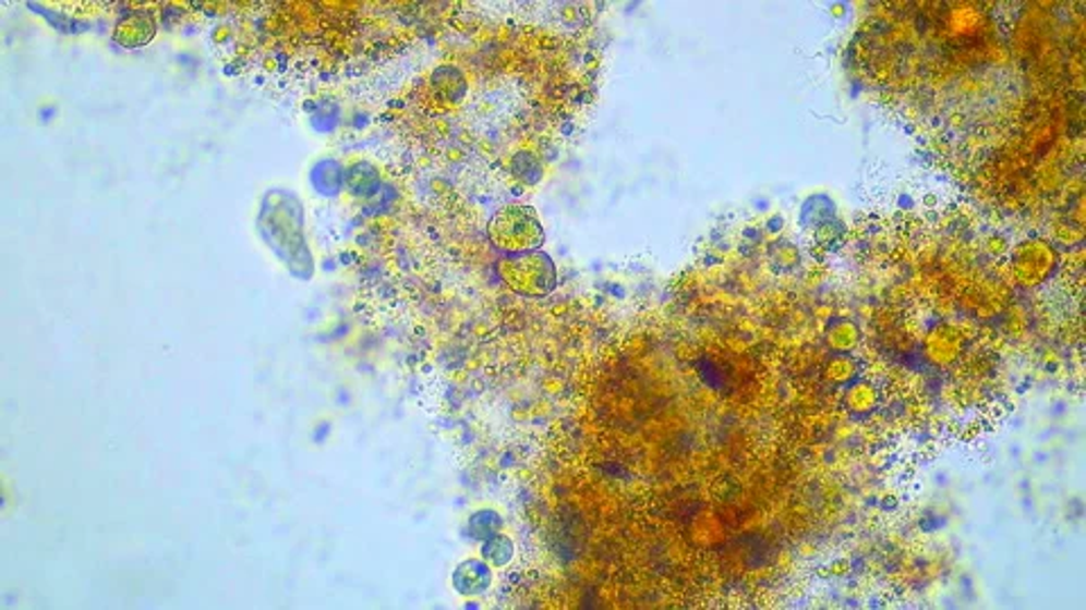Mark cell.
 Here are the masks:
<instances>
[{
  "label": "cell",
  "mask_w": 1086,
  "mask_h": 610,
  "mask_svg": "<svg viewBox=\"0 0 1086 610\" xmlns=\"http://www.w3.org/2000/svg\"><path fill=\"white\" fill-rule=\"evenodd\" d=\"M155 35H157L155 19L149 14H141V12L120 19L116 29H113L116 44H120L123 48H141V46L153 41Z\"/></svg>",
  "instance_id": "3957f363"
},
{
  "label": "cell",
  "mask_w": 1086,
  "mask_h": 610,
  "mask_svg": "<svg viewBox=\"0 0 1086 610\" xmlns=\"http://www.w3.org/2000/svg\"><path fill=\"white\" fill-rule=\"evenodd\" d=\"M490 237L503 252L526 254L534 252L543 242V229L532 208L507 206L490 222Z\"/></svg>",
  "instance_id": "6da1fadb"
},
{
  "label": "cell",
  "mask_w": 1086,
  "mask_h": 610,
  "mask_svg": "<svg viewBox=\"0 0 1086 610\" xmlns=\"http://www.w3.org/2000/svg\"><path fill=\"white\" fill-rule=\"evenodd\" d=\"M509 554H511V545L500 538V547H496V540H492L487 547H485V557L487 561H494V563H505L509 561Z\"/></svg>",
  "instance_id": "277c9868"
},
{
  "label": "cell",
  "mask_w": 1086,
  "mask_h": 610,
  "mask_svg": "<svg viewBox=\"0 0 1086 610\" xmlns=\"http://www.w3.org/2000/svg\"><path fill=\"white\" fill-rule=\"evenodd\" d=\"M500 273L505 283L526 296H541L553 290L555 271L546 256L541 254H517L500 263Z\"/></svg>",
  "instance_id": "7a4b0ae2"
}]
</instances>
